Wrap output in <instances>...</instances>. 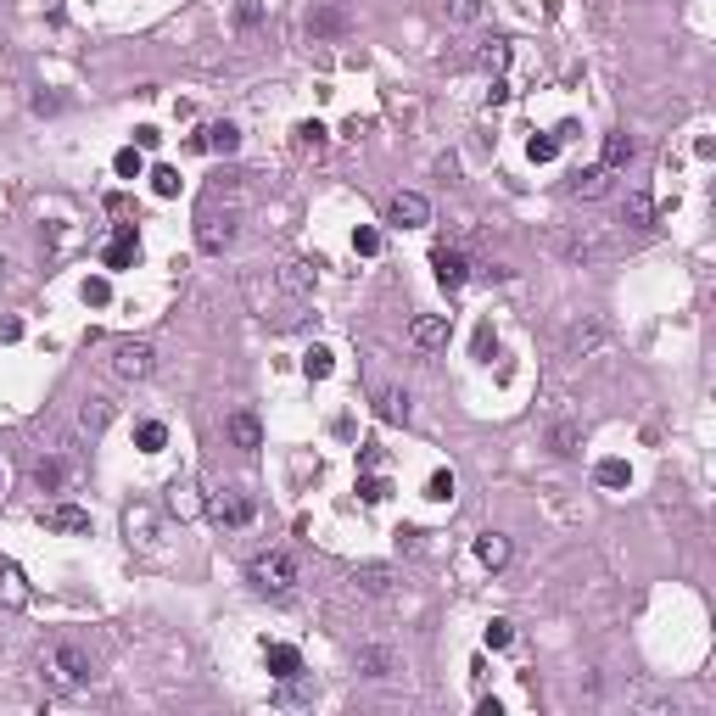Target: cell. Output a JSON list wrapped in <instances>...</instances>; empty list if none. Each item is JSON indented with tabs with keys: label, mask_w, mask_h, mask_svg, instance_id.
I'll return each instance as SVG.
<instances>
[{
	"label": "cell",
	"mask_w": 716,
	"mask_h": 716,
	"mask_svg": "<svg viewBox=\"0 0 716 716\" xmlns=\"http://www.w3.org/2000/svg\"><path fill=\"white\" fill-rule=\"evenodd\" d=\"M247 213V174L224 169L218 179H208L202 202H197V247L202 252H224L236 241V224Z\"/></svg>",
	"instance_id": "obj_1"
},
{
	"label": "cell",
	"mask_w": 716,
	"mask_h": 716,
	"mask_svg": "<svg viewBox=\"0 0 716 716\" xmlns=\"http://www.w3.org/2000/svg\"><path fill=\"white\" fill-rule=\"evenodd\" d=\"M555 252L566 257V264L588 269V264H599V257H610V252H615V241H610V236H599L594 224H566V230L555 236Z\"/></svg>",
	"instance_id": "obj_2"
},
{
	"label": "cell",
	"mask_w": 716,
	"mask_h": 716,
	"mask_svg": "<svg viewBox=\"0 0 716 716\" xmlns=\"http://www.w3.org/2000/svg\"><path fill=\"white\" fill-rule=\"evenodd\" d=\"M247 582L257 594H291V588H297V560H291L285 548H269V555H257L247 566Z\"/></svg>",
	"instance_id": "obj_3"
},
{
	"label": "cell",
	"mask_w": 716,
	"mask_h": 716,
	"mask_svg": "<svg viewBox=\"0 0 716 716\" xmlns=\"http://www.w3.org/2000/svg\"><path fill=\"white\" fill-rule=\"evenodd\" d=\"M45 672H51L56 689H84V682H90V655H84L79 643H51Z\"/></svg>",
	"instance_id": "obj_4"
},
{
	"label": "cell",
	"mask_w": 716,
	"mask_h": 716,
	"mask_svg": "<svg viewBox=\"0 0 716 716\" xmlns=\"http://www.w3.org/2000/svg\"><path fill=\"white\" fill-rule=\"evenodd\" d=\"M112 370H118L123 381H146V375L157 370V347H151L146 336H123V342L112 347Z\"/></svg>",
	"instance_id": "obj_5"
},
{
	"label": "cell",
	"mask_w": 716,
	"mask_h": 716,
	"mask_svg": "<svg viewBox=\"0 0 716 716\" xmlns=\"http://www.w3.org/2000/svg\"><path fill=\"white\" fill-rule=\"evenodd\" d=\"M208 515L218 520V527H247L252 520V498L247 493H236V487H218V493H208Z\"/></svg>",
	"instance_id": "obj_6"
},
{
	"label": "cell",
	"mask_w": 716,
	"mask_h": 716,
	"mask_svg": "<svg viewBox=\"0 0 716 716\" xmlns=\"http://www.w3.org/2000/svg\"><path fill=\"white\" fill-rule=\"evenodd\" d=\"M386 224H398V230H420V224H431V202L420 197V190H398V197L386 202Z\"/></svg>",
	"instance_id": "obj_7"
},
{
	"label": "cell",
	"mask_w": 716,
	"mask_h": 716,
	"mask_svg": "<svg viewBox=\"0 0 716 716\" xmlns=\"http://www.w3.org/2000/svg\"><path fill=\"white\" fill-rule=\"evenodd\" d=\"M605 319H576L571 331H566V358H588V353H599L605 347Z\"/></svg>",
	"instance_id": "obj_8"
},
{
	"label": "cell",
	"mask_w": 716,
	"mask_h": 716,
	"mask_svg": "<svg viewBox=\"0 0 716 716\" xmlns=\"http://www.w3.org/2000/svg\"><path fill=\"white\" fill-rule=\"evenodd\" d=\"M353 672L381 682V677L398 672V661H392V649H386V643H358V649H353Z\"/></svg>",
	"instance_id": "obj_9"
},
{
	"label": "cell",
	"mask_w": 716,
	"mask_h": 716,
	"mask_svg": "<svg viewBox=\"0 0 716 716\" xmlns=\"http://www.w3.org/2000/svg\"><path fill=\"white\" fill-rule=\"evenodd\" d=\"M610 190V169L605 162H594V169H576L571 179H566V197H576V202H599Z\"/></svg>",
	"instance_id": "obj_10"
},
{
	"label": "cell",
	"mask_w": 716,
	"mask_h": 716,
	"mask_svg": "<svg viewBox=\"0 0 716 716\" xmlns=\"http://www.w3.org/2000/svg\"><path fill=\"white\" fill-rule=\"evenodd\" d=\"M431 269H437V285H442V291H460V285L470 280L465 252H453V247H437V252H431Z\"/></svg>",
	"instance_id": "obj_11"
},
{
	"label": "cell",
	"mask_w": 716,
	"mask_h": 716,
	"mask_svg": "<svg viewBox=\"0 0 716 716\" xmlns=\"http://www.w3.org/2000/svg\"><path fill=\"white\" fill-rule=\"evenodd\" d=\"M102 264H107V269H135V264H140V236H135V224H118V230H112V247H107Z\"/></svg>",
	"instance_id": "obj_12"
},
{
	"label": "cell",
	"mask_w": 716,
	"mask_h": 716,
	"mask_svg": "<svg viewBox=\"0 0 716 716\" xmlns=\"http://www.w3.org/2000/svg\"><path fill=\"white\" fill-rule=\"evenodd\" d=\"M353 588L364 594V599H386V594L398 588V571L392 566H358L353 571Z\"/></svg>",
	"instance_id": "obj_13"
},
{
	"label": "cell",
	"mask_w": 716,
	"mask_h": 716,
	"mask_svg": "<svg viewBox=\"0 0 716 716\" xmlns=\"http://www.w3.org/2000/svg\"><path fill=\"white\" fill-rule=\"evenodd\" d=\"M224 431H230V442H236L241 453H257V448H264V426H257L252 409H236L230 420H224Z\"/></svg>",
	"instance_id": "obj_14"
},
{
	"label": "cell",
	"mask_w": 716,
	"mask_h": 716,
	"mask_svg": "<svg viewBox=\"0 0 716 716\" xmlns=\"http://www.w3.org/2000/svg\"><path fill=\"white\" fill-rule=\"evenodd\" d=\"M28 599H34V588H28V576H23V566H12V560H0V605H6V610H23Z\"/></svg>",
	"instance_id": "obj_15"
},
{
	"label": "cell",
	"mask_w": 716,
	"mask_h": 716,
	"mask_svg": "<svg viewBox=\"0 0 716 716\" xmlns=\"http://www.w3.org/2000/svg\"><path fill=\"white\" fill-rule=\"evenodd\" d=\"M409 342L414 347H448V319L442 314H414V324H409Z\"/></svg>",
	"instance_id": "obj_16"
},
{
	"label": "cell",
	"mask_w": 716,
	"mask_h": 716,
	"mask_svg": "<svg viewBox=\"0 0 716 716\" xmlns=\"http://www.w3.org/2000/svg\"><path fill=\"white\" fill-rule=\"evenodd\" d=\"M264 666H269V677H280V682L303 677V655H297L291 643H264Z\"/></svg>",
	"instance_id": "obj_17"
},
{
	"label": "cell",
	"mask_w": 716,
	"mask_h": 716,
	"mask_svg": "<svg viewBox=\"0 0 716 716\" xmlns=\"http://www.w3.org/2000/svg\"><path fill=\"white\" fill-rule=\"evenodd\" d=\"M314 280H319V264H308V257H291V264L280 269V285L291 291V297H308Z\"/></svg>",
	"instance_id": "obj_18"
},
{
	"label": "cell",
	"mask_w": 716,
	"mask_h": 716,
	"mask_svg": "<svg viewBox=\"0 0 716 716\" xmlns=\"http://www.w3.org/2000/svg\"><path fill=\"white\" fill-rule=\"evenodd\" d=\"M633 157H638V140L627 135V129H615V135H605V157H599V162H605L610 174H615V169H627Z\"/></svg>",
	"instance_id": "obj_19"
},
{
	"label": "cell",
	"mask_w": 716,
	"mask_h": 716,
	"mask_svg": "<svg viewBox=\"0 0 716 716\" xmlns=\"http://www.w3.org/2000/svg\"><path fill=\"white\" fill-rule=\"evenodd\" d=\"M622 224H627V230H655V202H649L643 190H627V202H622Z\"/></svg>",
	"instance_id": "obj_20"
},
{
	"label": "cell",
	"mask_w": 716,
	"mask_h": 716,
	"mask_svg": "<svg viewBox=\"0 0 716 716\" xmlns=\"http://www.w3.org/2000/svg\"><path fill=\"white\" fill-rule=\"evenodd\" d=\"M476 560H481L487 571H504V566H509V537H504V532H481V537H476Z\"/></svg>",
	"instance_id": "obj_21"
},
{
	"label": "cell",
	"mask_w": 716,
	"mask_h": 716,
	"mask_svg": "<svg viewBox=\"0 0 716 716\" xmlns=\"http://www.w3.org/2000/svg\"><path fill=\"white\" fill-rule=\"evenodd\" d=\"M45 527H51V532H90V509L56 504V509H45Z\"/></svg>",
	"instance_id": "obj_22"
},
{
	"label": "cell",
	"mask_w": 716,
	"mask_h": 716,
	"mask_svg": "<svg viewBox=\"0 0 716 716\" xmlns=\"http://www.w3.org/2000/svg\"><path fill=\"white\" fill-rule=\"evenodd\" d=\"M202 146L218 151V157H236V151H241V129H236V123H213L208 135H202Z\"/></svg>",
	"instance_id": "obj_23"
},
{
	"label": "cell",
	"mask_w": 716,
	"mask_h": 716,
	"mask_svg": "<svg viewBox=\"0 0 716 716\" xmlns=\"http://www.w3.org/2000/svg\"><path fill=\"white\" fill-rule=\"evenodd\" d=\"M107 420H112V403H107V398H84V409H79V431L102 437V431H107Z\"/></svg>",
	"instance_id": "obj_24"
},
{
	"label": "cell",
	"mask_w": 716,
	"mask_h": 716,
	"mask_svg": "<svg viewBox=\"0 0 716 716\" xmlns=\"http://www.w3.org/2000/svg\"><path fill=\"white\" fill-rule=\"evenodd\" d=\"M375 414L386 420V426H403V420H409V392H398V386H386V392H381V403H375Z\"/></svg>",
	"instance_id": "obj_25"
},
{
	"label": "cell",
	"mask_w": 716,
	"mask_h": 716,
	"mask_svg": "<svg viewBox=\"0 0 716 716\" xmlns=\"http://www.w3.org/2000/svg\"><path fill=\"white\" fill-rule=\"evenodd\" d=\"M135 442H140V453H162V448H169V426H162V420H140Z\"/></svg>",
	"instance_id": "obj_26"
},
{
	"label": "cell",
	"mask_w": 716,
	"mask_h": 716,
	"mask_svg": "<svg viewBox=\"0 0 716 716\" xmlns=\"http://www.w3.org/2000/svg\"><path fill=\"white\" fill-rule=\"evenodd\" d=\"M112 174H118V179H140V174H146V151H140V146H123V151L112 157Z\"/></svg>",
	"instance_id": "obj_27"
},
{
	"label": "cell",
	"mask_w": 716,
	"mask_h": 716,
	"mask_svg": "<svg viewBox=\"0 0 716 716\" xmlns=\"http://www.w3.org/2000/svg\"><path fill=\"white\" fill-rule=\"evenodd\" d=\"M476 62H481V68H487V73H498V68H504V62H509V40H504V34H493V40H481V51H476Z\"/></svg>",
	"instance_id": "obj_28"
},
{
	"label": "cell",
	"mask_w": 716,
	"mask_h": 716,
	"mask_svg": "<svg viewBox=\"0 0 716 716\" xmlns=\"http://www.w3.org/2000/svg\"><path fill=\"white\" fill-rule=\"evenodd\" d=\"M62 481H68V465H62V460H40L34 465V487H40V493H56Z\"/></svg>",
	"instance_id": "obj_29"
},
{
	"label": "cell",
	"mask_w": 716,
	"mask_h": 716,
	"mask_svg": "<svg viewBox=\"0 0 716 716\" xmlns=\"http://www.w3.org/2000/svg\"><path fill=\"white\" fill-rule=\"evenodd\" d=\"M303 370H308V381H324V375L336 370V353L331 347H308L303 353Z\"/></svg>",
	"instance_id": "obj_30"
},
{
	"label": "cell",
	"mask_w": 716,
	"mask_h": 716,
	"mask_svg": "<svg viewBox=\"0 0 716 716\" xmlns=\"http://www.w3.org/2000/svg\"><path fill=\"white\" fill-rule=\"evenodd\" d=\"M599 487H633V465L627 460H599Z\"/></svg>",
	"instance_id": "obj_31"
},
{
	"label": "cell",
	"mask_w": 716,
	"mask_h": 716,
	"mask_svg": "<svg viewBox=\"0 0 716 716\" xmlns=\"http://www.w3.org/2000/svg\"><path fill=\"white\" fill-rule=\"evenodd\" d=\"M79 297H84L90 308H107V303H112V280H107V275H90V280L79 285Z\"/></svg>",
	"instance_id": "obj_32"
},
{
	"label": "cell",
	"mask_w": 716,
	"mask_h": 716,
	"mask_svg": "<svg viewBox=\"0 0 716 716\" xmlns=\"http://www.w3.org/2000/svg\"><path fill=\"white\" fill-rule=\"evenodd\" d=\"M527 157H532V162H555V157H560V135H532V140H527Z\"/></svg>",
	"instance_id": "obj_33"
},
{
	"label": "cell",
	"mask_w": 716,
	"mask_h": 716,
	"mask_svg": "<svg viewBox=\"0 0 716 716\" xmlns=\"http://www.w3.org/2000/svg\"><path fill=\"white\" fill-rule=\"evenodd\" d=\"M548 442H555V453H560V460H571V453H576V442H582V431H576L571 420H566V426H555V431H548Z\"/></svg>",
	"instance_id": "obj_34"
},
{
	"label": "cell",
	"mask_w": 716,
	"mask_h": 716,
	"mask_svg": "<svg viewBox=\"0 0 716 716\" xmlns=\"http://www.w3.org/2000/svg\"><path fill=\"white\" fill-rule=\"evenodd\" d=\"M353 252L358 257H375L381 252V230H375V224H358V230H353Z\"/></svg>",
	"instance_id": "obj_35"
},
{
	"label": "cell",
	"mask_w": 716,
	"mask_h": 716,
	"mask_svg": "<svg viewBox=\"0 0 716 716\" xmlns=\"http://www.w3.org/2000/svg\"><path fill=\"white\" fill-rule=\"evenodd\" d=\"M151 190H157V197H179V169H169V162L151 169Z\"/></svg>",
	"instance_id": "obj_36"
},
{
	"label": "cell",
	"mask_w": 716,
	"mask_h": 716,
	"mask_svg": "<svg viewBox=\"0 0 716 716\" xmlns=\"http://www.w3.org/2000/svg\"><path fill=\"white\" fill-rule=\"evenodd\" d=\"M442 12H448V23H476L481 0H442Z\"/></svg>",
	"instance_id": "obj_37"
},
{
	"label": "cell",
	"mask_w": 716,
	"mask_h": 716,
	"mask_svg": "<svg viewBox=\"0 0 716 716\" xmlns=\"http://www.w3.org/2000/svg\"><path fill=\"white\" fill-rule=\"evenodd\" d=\"M236 17H241V28H257L269 17V0H236Z\"/></svg>",
	"instance_id": "obj_38"
},
{
	"label": "cell",
	"mask_w": 716,
	"mask_h": 716,
	"mask_svg": "<svg viewBox=\"0 0 716 716\" xmlns=\"http://www.w3.org/2000/svg\"><path fill=\"white\" fill-rule=\"evenodd\" d=\"M481 643H487V649H509V643H515V627H509V622H487Z\"/></svg>",
	"instance_id": "obj_39"
},
{
	"label": "cell",
	"mask_w": 716,
	"mask_h": 716,
	"mask_svg": "<svg viewBox=\"0 0 716 716\" xmlns=\"http://www.w3.org/2000/svg\"><path fill=\"white\" fill-rule=\"evenodd\" d=\"M324 146V123H297V151H319Z\"/></svg>",
	"instance_id": "obj_40"
},
{
	"label": "cell",
	"mask_w": 716,
	"mask_h": 716,
	"mask_svg": "<svg viewBox=\"0 0 716 716\" xmlns=\"http://www.w3.org/2000/svg\"><path fill=\"white\" fill-rule=\"evenodd\" d=\"M426 498H437V504H448V498H453V470H437V476L426 481Z\"/></svg>",
	"instance_id": "obj_41"
},
{
	"label": "cell",
	"mask_w": 716,
	"mask_h": 716,
	"mask_svg": "<svg viewBox=\"0 0 716 716\" xmlns=\"http://www.w3.org/2000/svg\"><path fill=\"white\" fill-rule=\"evenodd\" d=\"M386 493H392V487H386L381 476H364V481H358V498H364V504H381Z\"/></svg>",
	"instance_id": "obj_42"
},
{
	"label": "cell",
	"mask_w": 716,
	"mask_h": 716,
	"mask_svg": "<svg viewBox=\"0 0 716 716\" xmlns=\"http://www.w3.org/2000/svg\"><path fill=\"white\" fill-rule=\"evenodd\" d=\"M342 28V12H308V34H331Z\"/></svg>",
	"instance_id": "obj_43"
},
{
	"label": "cell",
	"mask_w": 716,
	"mask_h": 716,
	"mask_svg": "<svg viewBox=\"0 0 716 716\" xmlns=\"http://www.w3.org/2000/svg\"><path fill=\"white\" fill-rule=\"evenodd\" d=\"M135 146H140V151H157V146H162V129H157V123H140V129H135Z\"/></svg>",
	"instance_id": "obj_44"
},
{
	"label": "cell",
	"mask_w": 716,
	"mask_h": 716,
	"mask_svg": "<svg viewBox=\"0 0 716 716\" xmlns=\"http://www.w3.org/2000/svg\"><path fill=\"white\" fill-rule=\"evenodd\" d=\"M381 460H386L381 442H364V448H358V470H381Z\"/></svg>",
	"instance_id": "obj_45"
},
{
	"label": "cell",
	"mask_w": 716,
	"mask_h": 716,
	"mask_svg": "<svg viewBox=\"0 0 716 716\" xmlns=\"http://www.w3.org/2000/svg\"><path fill=\"white\" fill-rule=\"evenodd\" d=\"M476 716H504V705H498V694H481V700H476Z\"/></svg>",
	"instance_id": "obj_46"
},
{
	"label": "cell",
	"mask_w": 716,
	"mask_h": 716,
	"mask_svg": "<svg viewBox=\"0 0 716 716\" xmlns=\"http://www.w3.org/2000/svg\"><path fill=\"white\" fill-rule=\"evenodd\" d=\"M23 336V319H0V342H17Z\"/></svg>",
	"instance_id": "obj_47"
},
{
	"label": "cell",
	"mask_w": 716,
	"mask_h": 716,
	"mask_svg": "<svg viewBox=\"0 0 716 716\" xmlns=\"http://www.w3.org/2000/svg\"><path fill=\"white\" fill-rule=\"evenodd\" d=\"M437 174H442V179H453V174H460V157H453V151H448V157H437Z\"/></svg>",
	"instance_id": "obj_48"
},
{
	"label": "cell",
	"mask_w": 716,
	"mask_h": 716,
	"mask_svg": "<svg viewBox=\"0 0 716 716\" xmlns=\"http://www.w3.org/2000/svg\"><path fill=\"white\" fill-rule=\"evenodd\" d=\"M420 537H426V532H414V527H403V532H398V548H420Z\"/></svg>",
	"instance_id": "obj_49"
},
{
	"label": "cell",
	"mask_w": 716,
	"mask_h": 716,
	"mask_svg": "<svg viewBox=\"0 0 716 716\" xmlns=\"http://www.w3.org/2000/svg\"><path fill=\"white\" fill-rule=\"evenodd\" d=\"M0 275H6V257H0Z\"/></svg>",
	"instance_id": "obj_50"
},
{
	"label": "cell",
	"mask_w": 716,
	"mask_h": 716,
	"mask_svg": "<svg viewBox=\"0 0 716 716\" xmlns=\"http://www.w3.org/2000/svg\"><path fill=\"white\" fill-rule=\"evenodd\" d=\"M0 487H6V470H0Z\"/></svg>",
	"instance_id": "obj_51"
}]
</instances>
